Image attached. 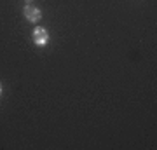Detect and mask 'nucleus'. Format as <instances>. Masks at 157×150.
<instances>
[{
	"instance_id": "4",
	"label": "nucleus",
	"mask_w": 157,
	"mask_h": 150,
	"mask_svg": "<svg viewBox=\"0 0 157 150\" xmlns=\"http://www.w3.org/2000/svg\"><path fill=\"white\" fill-rule=\"evenodd\" d=\"M30 2H32V0H26V4H30Z\"/></svg>"
},
{
	"instance_id": "1",
	"label": "nucleus",
	"mask_w": 157,
	"mask_h": 150,
	"mask_svg": "<svg viewBox=\"0 0 157 150\" xmlns=\"http://www.w3.org/2000/svg\"><path fill=\"white\" fill-rule=\"evenodd\" d=\"M33 42L37 45H45L47 44V40H49V33H47V30L45 28H42V26H37L33 30Z\"/></svg>"
},
{
	"instance_id": "2",
	"label": "nucleus",
	"mask_w": 157,
	"mask_h": 150,
	"mask_svg": "<svg viewBox=\"0 0 157 150\" xmlns=\"http://www.w3.org/2000/svg\"><path fill=\"white\" fill-rule=\"evenodd\" d=\"M25 16H26V19H28V21H32V23H37L40 19V17H42V12H40V9L39 7H35V6H26L25 7Z\"/></svg>"
},
{
	"instance_id": "3",
	"label": "nucleus",
	"mask_w": 157,
	"mask_h": 150,
	"mask_svg": "<svg viewBox=\"0 0 157 150\" xmlns=\"http://www.w3.org/2000/svg\"><path fill=\"white\" fill-rule=\"evenodd\" d=\"M0 94H2V84H0Z\"/></svg>"
}]
</instances>
